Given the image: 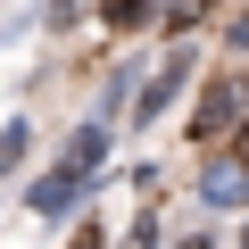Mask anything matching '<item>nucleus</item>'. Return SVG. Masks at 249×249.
I'll use <instances>...</instances> for the list:
<instances>
[{"label":"nucleus","mask_w":249,"mask_h":249,"mask_svg":"<svg viewBox=\"0 0 249 249\" xmlns=\"http://www.w3.org/2000/svg\"><path fill=\"white\" fill-rule=\"evenodd\" d=\"M100 150H108V142H100V124H83V133H75V150H67V158H58L42 183H34V216H58V208L83 191V175L100 166Z\"/></svg>","instance_id":"nucleus-1"},{"label":"nucleus","mask_w":249,"mask_h":249,"mask_svg":"<svg viewBox=\"0 0 249 249\" xmlns=\"http://www.w3.org/2000/svg\"><path fill=\"white\" fill-rule=\"evenodd\" d=\"M241 108H249V83H241V75H216V83H208V100H199V116H191V133L208 142L216 124H232Z\"/></svg>","instance_id":"nucleus-2"},{"label":"nucleus","mask_w":249,"mask_h":249,"mask_svg":"<svg viewBox=\"0 0 249 249\" xmlns=\"http://www.w3.org/2000/svg\"><path fill=\"white\" fill-rule=\"evenodd\" d=\"M183 75H191V58H183V50H175V58H166V67H158V75H150V91H142V116H158V108H166V100H175V91H183Z\"/></svg>","instance_id":"nucleus-3"},{"label":"nucleus","mask_w":249,"mask_h":249,"mask_svg":"<svg viewBox=\"0 0 249 249\" xmlns=\"http://www.w3.org/2000/svg\"><path fill=\"white\" fill-rule=\"evenodd\" d=\"M199 183H208V199H241V183H249V175H241V166H232V158H224V166H208V175H199Z\"/></svg>","instance_id":"nucleus-4"},{"label":"nucleus","mask_w":249,"mask_h":249,"mask_svg":"<svg viewBox=\"0 0 249 249\" xmlns=\"http://www.w3.org/2000/svg\"><path fill=\"white\" fill-rule=\"evenodd\" d=\"M100 17H108V25H116V34H133V25H142V17H150V0H100Z\"/></svg>","instance_id":"nucleus-5"},{"label":"nucleus","mask_w":249,"mask_h":249,"mask_svg":"<svg viewBox=\"0 0 249 249\" xmlns=\"http://www.w3.org/2000/svg\"><path fill=\"white\" fill-rule=\"evenodd\" d=\"M25 158V124H9V133H0V166H17Z\"/></svg>","instance_id":"nucleus-6"},{"label":"nucleus","mask_w":249,"mask_h":249,"mask_svg":"<svg viewBox=\"0 0 249 249\" xmlns=\"http://www.w3.org/2000/svg\"><path fill=\"white\" fill-rule=\"evenodd\" d=\"M232 166L249 175V108H241V133H232Z\"/></svg>","instance_id":"nucleus-7"},{"label":"nucleus","mask_w":249,"mask_h":249,"mask_svg":"<svg viewBox=\"0 0 249 249\" xmlns=\"http://www.w3.org/2000/svg\"><path fill=\"white\" fill-rule=\"evenodd\" d=\"M232 50H249V9H241V17H232Z\"/></svg>","instance_id":"nucleus-8"},{"label":"nucleus","mask_w":249,"mask_h":249,"mask_svg":"<svg viewBox=\"0 0 249 249\" xmlns=\"http://www.w3.org/2000/svg\"><path fill=\"white\" fill-rule=\"evenodd\" d=\"M75 249H100V232H75Z\"/></svg>","instance_id":"nucleus-9"}]
</instances>
